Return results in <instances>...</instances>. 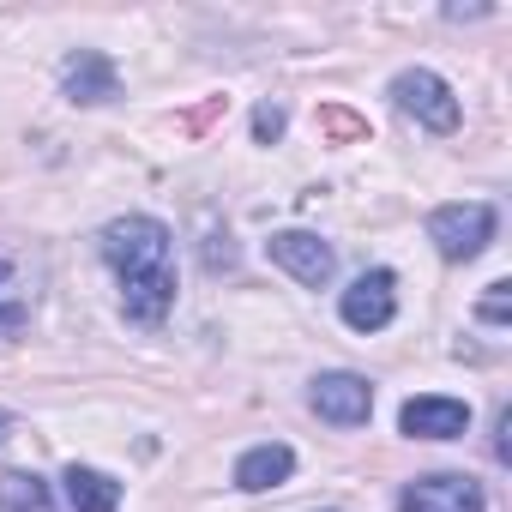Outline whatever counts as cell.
I'll use <instances>...</instances> for the list:
<instances>
[{"instance_id": "1", "label": "cell", "mask_w": 512, "mask_h": 512, "mask_svg": "<svg viewBox=\"0 0 512 512\" xmlns=\"http://www.w3.org/2000/svg\"><path fill=\"white\" fill-rule=\"evenodd\" d=\"M97 247H103V260H109V272L121 284V314L139 332H157L175 314V290H181L175 284V235H169V223L133 211V217H115L97 235Z\"/></svg>"}, {"instance_id": "2", "label": "cell", "mask_w": 512, "mask_h": 512, "mask_svg": "<svg viewBox=\"0 0 512 512\" xmlns=\"http://www.w3.org/2000/svg\"><path fill=\"white\" fill-rule=\"evenodd\" d=\"M494 229H500V217H494V205H482V199H458V205H440V211H428V241L440 247V260H476V253L494 241Z\"/></svg>"}, {"instance_id": "3", "label": "cell", "mask_w": 512, "mask_h": 512, "mask_svg": "<svg viewBox=\"0 0 512 512\" xmlns=\"http://www.w3.org/2000/svg\"><path fill=\"white\" fill-rule=\"evenodd\" d=\"M392 103H398V115H410V121L428 127V133H458V97H452V85H446L440 73H428V67H404V73L392 79Z\"/></svg>"}, {"instance_id": "4", "label": "cell", "mask_w": 512, "mask_h": 512, "mask_svg": "<svg viewBox=\"0 0 512 512\" xmlns=\"http://www.w3.org/2000/svg\"><path fill=\"white\" fill-rule=\"evenodd\" d=\"M308 404H314V416L332 422V428H362V422L374 416V386H368L362 374H350V368H332V374H320V380L308 386Z\"/></svg>"}, {"instance_id": "5", "label": "cell", "mask_w": 512, "mask_h": 512, "mask_svg": "<svg viewBox=\"0 0 512 512\" xmlns=\"http://www.w3.org/2000/svg\"><path fill=\"white\" fill-rule=\"evenodd\" d=\"M266 253H272V266H284V272H290L296 284H308V290H326L332 272H338L332 241H320L314 229H278V235L266 241Z\"/></svg>"}, {"instance_id": "6", "label": "cell", "mask_w": 512, "mask_h": 512, "mask_svg": "<svg viewBox=\"0 0 512 512\" xmlns=\"http://www.w3.org/2000/svg\"><path fill=\"white\" fill-rule=\"evenodd\" d=\"M398 512H488V494H482V482H470L458 470H434V476L404 482Z\"/></svg>"}, {"instance_id": "7", "label": "cell", "mask_w": 512, "mask_h": 512, "mask_svg": "<svg viewBox=\"0 0 512 512\" xmlns=\"http://www.w3.org/2000/svg\"><path fill=\"white\" fill-rule=\"evenodd\" d=\"M392 314H398V278H392L386 266L362 272V278L338 296V320H344L350 332H380V326H392Z\"/></svg>"}, {"instance_id": "8", "label": "cell", "mask_w": 512, "mask_h": 512, "mask_svg": "<svg viewBox=\"0 0 512 512\" xmlns=\"http://www.w3.org/2000/svg\"><path fill=\"white\" fill-rule=\"evenodd\" d=\"M61 97L79 103V109H97V103H115L121 97V73L103 49H73L61 61Z\"/></svg>"}, {"instance_id": "9", "label": "cell", "mask_w": 512, "mask_h": 512, "mask_svg": "<svg viewBox=\"0 0 512 512\" xmlns=\"http://www.w3.org/2000/svg\"><path fill=\"white\" fill-rule=\"evenodd\" d=\"M398 428L410 440H458L470 428V404L464 398H446V392H422V398H404Z\"/></svg>"}, {"instance_id": "10", "label": "cell", "mask_w": 512, "mask_h": 512, "mask_svg": "<svg viewBox=\"0 0 512 512\" xmlns=\"http://www.w3.org/2000/svg\"><path fill=\"white\" fill-rule=\"evenodd\" d=\"M296 476V452L284 440H266V446H247L235 458V488L241 494H266V488H284Z\"/></svg>"}, {"instance_id": "11", "label": "cell", "mask_w": 512, "mask_h": 512, "mask_svg": "<svg viewBox=\"0 0 512 512\" xmlns=\"http://www.w3.org/2000/svg\"><path fill=\"white\" fill-rule=\"evenodd\" d=\"M67 506L73 512H121V482L109 470H91V464H67Z\"/></svg>"}, {"instance_id": "12", "label": "cell", "mask_w": 512, "mask_h": 512, "mask_svg": "<svg viewBox=\"0 0 512 512\" xmlns=\"http://www.w3.org/2000/svg\"><path fill=\"white\" fill-rule=\"evenodd\" d=\"M0 512H55V494L37 470H0Z\"/></svg>"}, {"instance_id": "13", "label": "cell", "mask_w": 512, "mask_h": 512, "mask_svg": "<svg viewBox=\"0 0 512 512\" xmlns=\"http://www.w3.org/2000/svg\"><path fill=\"white\" fill-rule=\"evenodd\" d=\"M31 326V290L13 260H0V338H19Z\"/></svg>"}, {"instance_id": "14", "label": "cell", "mask_w": 512, "mask_h": 512, "mask_svg": "<svg viewBox=\"0 0 512 512\" xmlns=\"http://www.w3.org/2000/svg\"><path fill=\"white\" fill-rule=\"evenodd\" d=\"M476 320H488V326H506V320H512V284H506V278L488 284V296L476 302Z\"/></svg>"}, {"instance_id": "15", "label": "cell", "mask_w": 512, "mask_h": 512, "mask_svg": "<svg viewBox=\"0 0 512 512\" xmlns=\"http://www.w3.org/2000/svg\"><path fill=\"white\" fill-rule=\"evenodd\" d=\"M284 103H260V109H253V139H260V145H278L284 139Z\"/></svg>"}, {"instance_id": "16", "label": "cell", "mask_w": 512, "mask_h": 512, "mask_svg": "<svg viewBox=\"0 0 512 512\" xmlns=\"http://www.w3.org/2000/svg\"><path fill=\"white\" fill-rule=\"evenodd\" d=\"M506 434H512V410H500L494 416V464H506L512 452H506Z\"/></svg>"}, {"instance_id": "17", "label": "cell", "mask_w": 512, "mask_h": 512, "mask_svg": "<svg viewBox=\"0 0 512 512\" xmlns=\"http://www.w3.org/2000/svg\"><path fill=\"white\" fill-rule=\"evenodd\" d=\"M13 428H19V416H13V410H0V440H7Z\"/></svg>"}]
</instances>
